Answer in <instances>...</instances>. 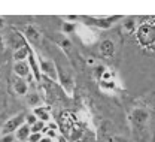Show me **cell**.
Wrapping results in <instances>:
<instances>
[{
    "label": "cell",
    "instance_id": "6da1fadb",
    "mask_svg": "<svg viewBox=\"0 0 155 142\" xmlns=\"http://www.w3.org/2000/svg\"><path fill=\"white\" fill-rule=\"evenodd\" d=\"M24 123H25V115L24 114L14 115L12 118H9L8 121L5 123V126L2 129V135H12V133H15Z\"/></svg>",
    "mask_w": 155,
    "mask_h": 142
},
{
    "label": "cell",
    "instance_id": "7a4b0ae2",
    "mask_svg": "<svg viewBox=\"0 0 155 142\" xmlns=\"http://www.w3.org/2000/svg\"><path fill=\"white\" fill-rule=\"evenodd\" d=\"M39 70L43 73V75H46V76H49L51 79H58V69L57 66L54 64V61L49 60V59H39Z\"/></svg>",
    "mask_w": 155,
    "mask_h": 142
},
{
    "label": "cell",
    "instance_id": "3957f363",
    "mask_svg": "<svg viewBox=\"0 0 155 142\" xmlns=\"http://www.w3.org/2000/svg\"><path fill=\"white\" fill-rule=\"evenodd\" d=\"M139 41L143 42L145 45H149V43H152L155 41V30L152 27H149V25H143V27H140L139 29Z\"/></svg>",
    "mask_w": 155,
    "mask_h": 142
},
{
    "label": "cell",
    "instance_id": "277c9868",
    "mask_svg": "<svg viewBox=\"0 0 155 142\" xmlns=\"http://www.w3.org/2000/svg\"><path fill=\"white\" fill-rule=\"evenodd\" d=\"M24 35H25V38H27L28 41L33 42V43H39V42H40V38H42L40 32H39L35 25H25Z\"/></svg>",
    "mask_w": 155,
    "mask_h": 142
},
{
    "label": "cell",
    "instance_id": "5b68a950",
    "mask_svg": "<svg viewBox=\"0 0 155 142\" xmlns=\"http://www.w3.org/2000/svg\"><path fill=\"white\" fill-rule=\"evenodd\" d=\"M14 72H15L17 78H25L30 73V66H28L27 61H15Z\"/></svg>",
    "mask_w": 155,
    "mask_h": 142
},
{
    "label": "cell",
    "instance_id": "8992f818",
    "mask_svg": "<svg viewBox=\"0 0 155 142\" xmlns=\"http://www.w3.org/2000/svg\"><path fill=\"white\" fill-rule=\"evenodd\" d=\"M14 91L18 96H27L28 94V84L22 78H15L14 79Z\"/></svg>",
    "mask_w": 155,
    "mask_h": 142
},
{
    "label": "cell",
    "instance_id": "52a82bcc",
    "mask_svg": "<svg viewBox=\"0 0 155 142\" xmlns=\"http://www.w3.org/2000/svg\"><path fill=\"white\" fill-rule=\"evenodd\" d=\"M115 52V45L110 39H106L100 43V54L103 57H112Z\"/></svg>",
    "mask_w": 155,
    "mask_h": 142
},
{
    "label": "cell",
    "instance_id": "ba28073f",
    "mask_svg": "<svg viewBox=\"0 0 155 142\" xmlns=\"http://www.w3.org/2000/svg\"><path fill=\"white\" fill-rule=\"evenodd\" d=\"M133 120H134L136 124H139V126H143L145 123L148 121V112L145 111V109H142V108H137L133 111Z\"/></svg>",
    "mask_w": 155,
    "mask_h": 142
},
{
    "label": "cell",
    "instance_id": "9c48e42d",
    "mask_svg": "<svg viewBox=\"0 0 155 142\" xmlns=\"http://www.w3.org/2000/svg\"><path fill=\"white\" fill-rule=\"evenodd\" d=\"M78 35H79V38L85 42V43H93V42L96 41V35H94V32H91V30L87 29V27H81L79 32H78Z\"/></svg>",
    "mask_w": 155,
    "mask_h": 142
},
{
    "label": "cell",
    "instance_id": "30bf717a",
    "mask_svg": "<svg viewBox=\"0 0 155 142\" xmlns=\"http://www.w3.org/2000/svg\"><path fill=\"white\" fill-rule=\"evenodd\" d=\"M30 133H31V132H30V126H27V124L24 123L18 130L15 132V139H18V141H21V142L27 141L28 136H30Z\"/></svg>",
    "mask_w": 155,
    "mask_h": 142
},
{
    "label": "cell",
    "instance_id": "8fae6325",
    "mask_svg": "<svg viewBox=\"0 0 155 142\" xmlns=\"http://www.w3.org/2000/svg\"><path fill=\"white\" fill-rule=\"evenodd\" d=\"M28 54H30L28 48H27L25 45H21L19 48L15 49V52H14V60L15 61H25V59H28Z\"/></svg>",
    "mask_w": 155,
    "mask_h": 142
},
{
    "label": "cell",
    "instance_id": "7c38bea8",
    "mask_svg": "<svg viewBox=\"0 0 155 142\" xmlns=\"http://www.w3.org/2000/svg\"><path fill=\"white\" fill-rule=\"evenodd\" d=\"M27 103H28L31 108H39L40 103H42L40 96H39L38 93H28V94H27Z\"/></svg>",
    "mask_w": 155,
    "mask_h": 142
},
{
    "label": "cell",
    "instance_id": "4fadbf2b",
    "mask_svg": "<svg viewBox=\"0 0 155 142\" xmlns=\"http://www.w3.org/2000/svg\"><path fill=\"white\" fill-rule=\"evenodd\" d=\"M35 115H36V118L40 120V121H48L49 120V114H48V111L43 108V106H39V108H35Z\"/></svg>",
    "mask_w": 155,
    "mask_h": 142
},
{
    "label": "cell",
    "instance_id": "5bb4252c",
    "mask_svg": "<svg viewBox=\"0 0 155 142\" xmlns=\"http://www.w3.org/2000/svg\"><path fill=\"white\" fill-rule=\"evenodd\" d=\"M45 129H46V127H45V123L40 121V120H38L33 126H30V132H31V133H40V132L45 130Z\"/></svg>",
    "mask_w": 155,
    "mask_h": 142
},
{
    "label": "cell",
    "instance_id": "9a60e30c",
    "mask_svg": "<svg viewBox=\"0 0 155 142\" xmlns=\"http://www.w3.org/2000/svg\"><path fill=\"white\" fill-rule=\"evenodd\" d=\"M94 22H96L98 27H101V29H107V27H110L112 20H96Z\"/></svg>",
    "mask_w": 155,
    "mask_h": 142
},
{
    "label": "cell",
    "instance_id": "2e32d148",
    "mask_svg": "<svg viewBox=\"0 0 155 142\" xmlns=\"http://www.w3.org/2000/svg\"><path fill=\"white\" fill-rule=\"evenodd\" d=\"M36 121H38V118H36V115H35V114L25 115V124H27V126H33Z\"/></svg>",
    "mask_w": 155,
    "mask_h": 142
},
{
    "label": "cell",
    "instance_id": "e0dca14e",
    "mask_svg": "<svg viewBox=\"0 0 155 142\" xmlns=\"http://www.w3.org/2000/svg\"><path fill=\"white\" fill-rule=\"evenodd\" d=\"M42 139V133H30V136H28V142H39Z\"/></svg>",
    "mask_w": 155,
    "mask_h": 142
},
{
    "label": "cell",
    "instance_id": "ac0fdd59",
    "mask_svg": "<svg viewBox=\"0 0 155 142\" xmlns=\"http://www.w3.org/2000/svg\"><path fill=\"white\" fill-rule=\"evenodd\" d=\"M73 30H75V24H69V22L63 24V32L64 33H72Z\"/></svg>",
    "mask_w": 155,
    "mask_h": 142
},
{
    "label": "cell",
    "instance_id": "d6986e66",
    "mask_svg": "<svg viewBox=\"0 0 155 142\" xmlns=\"http://www.w3.org/2000/svg\"><path fill=\"white\" fill-rule=\"evenodd\" d=\"M124 29H125L127 32H133V29H134V21L127 20L125 21V24H124Z\"/></svg>",
    "mask_w": 155,
    "mask_h": 142
},
{
    "label": "cell",
    "instance_id": "ffe728a7",
    "mask_svg": "<svg viewBox=\"0 0 155 142\" xmlns=\"http://www.w3.org/2000/svg\"><path fill=\"white\" fill-rule=\"evenodd\" d=\"M2 142H14V135H5Z\"/></svg>",
    "mask_w": 155,
    "mask_h": 142
},
{
    "label": "cell",
    "instance_id": "44dd1931",
    "mask_svg": "<svg viewBox=\"0 0 155 142\" xmlns=\"http://www.w3.org/2000/svg\"><path fill=\"white\" fill-rule=\"evenodd\" d=\"M39 142H52V139L48 138V136H42V139H40Z\"/></svg>",
    "mask_w": 155,
    "mask_h": 142
},
{
    "label": "cell",
    "instance_id": "7402d4cb",
    "mask_svg": "<svg viewBox=\"0 0 155 142\" xmlns=\"http://www.w3.org/2000/svg\"><path fill=\"white\" fill-rule=\"evenodd\" d=\"M5 25V21H3V18H0V29Z\"/></svg>",
    "mask_w": 155,
    "mask_h": 142
},
{
    "label": "cell",
    "instance_id": "603a6c76",
    "mask_svg": "<svg viewBox=\"0 0 155 142\" xmlns=\"http://www.w3.org/2000/svg\"><path fill=\"white\" fill-rule=\"evenodd\" d=\"M2 43H3V41H2V36H0V46H2Z\"/></svg>",
    "mask_w": 155,
    "mask_h": 142
},
{
    "label": "cell",
    "instance_id": "cb8c5ba5",
    "mask_svg": "<svg viewBox=\"0 0 155 142\" xmlns=\"http://www.w3.org/2000/svg\"><path fill=\"white\" fill-rule=\"evenodd\" d=\"M0 135H2V129H0Z\"/></svg>",
    "mask_w": 155,
    "mask_h": 142
}]
</instances>
